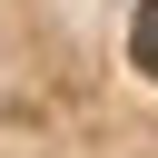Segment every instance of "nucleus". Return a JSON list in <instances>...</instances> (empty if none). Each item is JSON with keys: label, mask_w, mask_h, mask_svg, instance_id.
Returning <instances> with one entry per match:
<instances>
[{"label": "nucleus", "mask_w": 158, "mask_h": 158, "mask_svg": "<svg viewBox=\"0 0 158 158\" xmlns=\"http://www.w3.org/2000/svg\"><path fill=\"white\" fill-rule=\"evenodd\" d=\"M0 158H158V0H0Z\"/></svg>", "instance_id": "f257e3e1"}]
</instances>
